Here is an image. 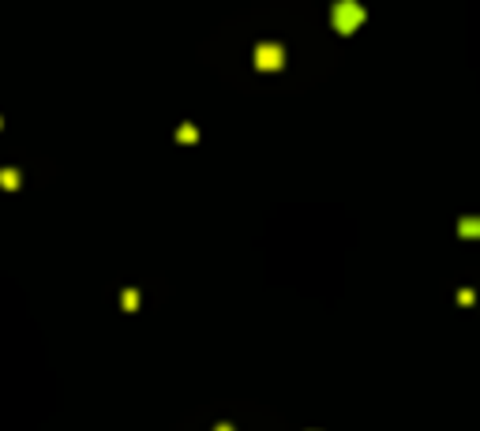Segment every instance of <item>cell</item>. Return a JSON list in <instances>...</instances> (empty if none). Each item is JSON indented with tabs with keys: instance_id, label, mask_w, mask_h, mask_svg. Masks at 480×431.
Segmentation results:
<instances>
[{
	"instance_id": "obj_1",
	"label": "cell",
	"mask_w": 480,
	"mask_h": 431,
	"mask_svg": "<svg viewBox=\"0 0 480 431\" xmlns=\"http://www.w3.org/2000/svg\"><path fill=\"white\" fill-rule=\"evenodd\" d=\"M364 23V8L357 4V0H338L334 4V26L338 30H357V26Z\"/></svg>"
},
{
	"instance_id": "obj_2",
	"label": "cell",
	"mask_w": 480,
	"mask_h": 431,
	"mask_svg": "<svg viewBox=\"0 0 480 431\" xmlns=\"http://www.w3.org/2000/svg\"><path fill=\"white\" fill-rule=\"evenodd\" d=\"M282 64H285V53L278 45H259V49H255V68L274 71V68H282Z\"/></svg>"
},
{
	"instance_id": "obj_3",
	"label": "cell",
	"mask_w": 480,
	"mask_h": 431,
	"mask_svg": "<svg viewBox=\"0 0 480 431\" xmlns=\"http://www.w3.org/2000/svg\"><path fill=\"white\" fill-rule=\"evenodd\" d=\"M461 233H465V236H480V222H461Z\"/></svg>"
},
{
	"instance_id": "obj_4",
	"label": "cell",
	"mask_w": 480,
	"mask_h": 431,
	"mask_svg": "<svg viewBox=\"0 0 480 431\" xmlns=\"http://www.w3.org/2000/svg\"><path fill=\"white\" fill-rule=\"evenodd\" d=\"M225 431H229V428H225Z\"/></svg>"
}]
</instances>
